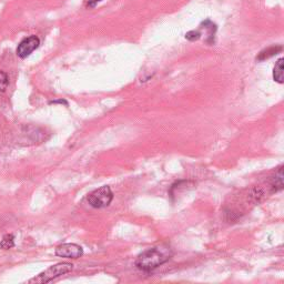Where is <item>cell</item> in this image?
<instances>
[{"mask_svg":"<svg viewBox=\"0 0 284 284\" xmlns=\"http://www.w3.org/2000/svg\"><path fill=\"white\" fill-rule=\"evenodd\" d=\"M172 254V250L170 247L165 246V244L148 249L135 260V267L142 271H152L168 262Z\"/></svg>","mask_w":284,"mask_h":284,"instance_id":"1","label":"cell"},{"mask_svg":"<svg viewBox=\"0 0 284 284\" xmlns=\"http://www.w3.org/2000/svg\"><path fill=\"white\" fill-rule=\"evenodd\" d=\"M72 269H73L72 263L67 262L58 263L56 266L50 267L49 269L42 272V273L39 274L37 278L31 279L29 283H48L50 281H52L53 279L60 277V275L69 273L70 271H72Z\"/></svg>","mask_w":284,"mask_h":284,"instance_id":"2","label":"cell"},{"mask_svg":"<svg viewBox=\"0 0 284 284\" xmlns=\"http://www.w3.org/2000/svg\"><path fill=\"white\" fill-rule=\"evenodd\" d=\"M88 202L92 208L96 209H102L108 207L111 203L112 199H114V193H112L111 189L109 186L104 185L101 188L95 190L88 196Z\"/></svg>","mask_w":284,"mask_h":284,"instance_id":"3","label":"cell"},{"mask_svg":"<svg viewBox=\"0 0 284 284\" xmlns=\"http://www.w3.org/2000/svg\"><path fill=\"white\" fill-rule=\"evenodd\" d=\"M39 45H40V40H39V38L36 36H30L28 38L23 39L17 48L18 57L25 59V58L30 56V54L38 48Z\"/></svg>","mask_w":284,"mask_h":284,"instance_id":"4","label":"cell"},{"mask_svg":"<svg viewBox=\"0 0 284 284\" xmlns=\"http://www.w3.org/2000/svg\"><path fill=\"white\" fill-rule=\"evenodd\" d=\"M56 254L61 258L78 259L84 254L83 248L75 243H66L56 249Z\"/></svg>","mask_w":284,"mask_h":284,"instance_id":"5","label":"cell"},{"mask_svg":"<svg viewBox=\"0 0 284 284\" xmlns=\"http://www.w3.org/2000/svg\"><path fill=\"white\" fill-rule=\"evenodd\" d=\"M283 58H280V59L275 62L274 69H273V79L277 81L278 84H283L284 83V75H283V64H284Z\"/></svg>","mask_w":284,"mask_h":284,"instance_id":"6","label":"cell"},{"mask_svg":"<svg viewBox=\"0 0 284 284\" xmlns=\"http://www.w3.org/2000/svg\"><path fill=\"white\" fill-rule=\"evenodd\" d=\"M282 51V47L281 46H278V47H270V48H267L264 50V51L260 52L259 57H258V60H266V59H269V58L273 57L274 54H277L278 52Z\"/></svg>","mask_w":284,"mask_h":284,"instance_id":"7","label":"cell"},{"mask_svg":"<svg viewBox=\"0 0 284 284\" xmlns=\"http://www.w3.org/2000/svg\"><path fill=\"white\" fill-rule=\"evenodd\" d=\"M15 246V236L13 234H6L3 236L1 242H0V247H1L3 250H8V249H11Z\"/></svg>","mask_w":284,"mask_h":284,"instance_id":"8","label":"cell"},{"mask_svg":"<svg viewBox=\"0 0 284 284\" xmlns=\"http://www.w3.org/2000/svg\"><path fill=\"white\" fill-rule=\"evenodd\" d=\"M8 84H9V79H8L7 73L0 71V91H5Z\"/></svg>","mask_w":284,"mask_h":284,"instance_id":"9","label":"cell"},{"mask_svg":"<svg viewBox=\"0 0 284 284\" xmlns=\"http://www.w3.org/2000/svg\"><path fill=\"white\" fill-rule=\"evenodd\" d=\"M200 36H201V33H199V31L192 30V31H189V33L185 34V38L188 39V40H190V41H196V40H198V39L200 38Z\"/></svg>","mask_w":284,"mask_h":284,"instance_id":"10","label":"cell"},{"mask_svg":"<svg viewBox=\"0 0 284 284\" xmlns=\"http://www.w3.org/2000/svg\"><path fill=\"white\" fill-rule=\"evenodd\" d=\"M100 1H102V0H89V2H88V7H89V8H93V7H96L97 5H98V3H99Z\"/></svg>","mask_w":284,"mask_h":284,"instance_id":"11","label":"cell"}]
</instances>
